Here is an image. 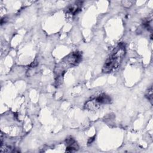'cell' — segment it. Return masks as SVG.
Returning a JSON list of instances; mask_svg holds the SVG:
<instances>
[{
	"label": "cell",
	"mask_w": 153,
	"mask_h": 153,
	"mask_svg": "<svg viewBox=\"0 0 153 153\" xmlns=\"http://www.w3.org/2000/svg\"><path fill=\"white\" fill-rule=\"evenodd\" d=\"M101 104L99 103L95 98L88 100L84 105V108L88 111H96L99 109L101 106Z\"/></svg>",
	"instance_id": "cell-5"
},
{
	"label": "cell",
	"mask_w": 153,
	"mask_h": 153,
	"mask_svg": "<svg viewBox=\"0 0 153 153\" xmlns=\"http://www.w3.org/2000/svg\"><path fill=\"white\" fill-rule=\"evenodd\" d=\"M145 97L151 102V104H152V85L146 90L145 93Z\"/></svg>",
	"instance_id": "cell-7"
},
{
	"label": "cell",
	"mask_w": 153,
	"mask_h": 153,
	"mask_svg": "<svg viewBox=\"0 0 153 153\" xmlns=\"http://www.w3.org/2000/svg\"><path fill=\"white\" fill-rule=\"evenodd\" d=\"M95 99L101 105L109 104L111 102V98L105 93H101L95 97Z\"/></svg>",
	"instance_id": "cell-6"
},
{
	"label": "cell",
	"mask_w": 153,
	"mask_h": 153,
	"mask_svg": "<svg viewBox=\"0 0 153 153\" xmlns=\"http://www.w3.org/2000/svg\"><path fill=\"white\" fill-rule=\"evenodd\" d=\"M11 148L10 146H1V149H0V152H11Z\"/></svg>",
	"instance_id": "cell-10"
},
{
	"label": "cell",
	"mask_w": 153,
	"mask_h": 153,
	"mask_svg": "<svg viewBox=\"0 0 153 153\" xmlns=\"http://www.w3.org/2000/svg\"><path fill=\"white\" fill-rule=\"evenodd\" d=\"M95 135L94 136H93V137H90V138H89L88 139V142H87V143H88V144L89 145V144H91L94 140V138H95Z\"/></svg>",
	"instance_id": "cell-11"
},
{
	"label": "cell",
	"mask_w": 153,
	"mask_h": 153,
	"mask_svg": "<svg viewBox=\"0 0 153 153\" xmlns=\"http://www.w3.org/2000/svg\"><path fill=\"white\" fill-rule=\"evenodd\" d=\"M66 143L67 145L66 151L68 152H75L78 150L79 146L76 142L75 140V139L69 136L66 139Z\"/></svg>",
	"instance_id": "cell-3"
},
{
	"label": "cell",
	"mask_w": 153,
	"mask_h": 153,
	"mask_svg": "<svg viewBox=\"0 0 153 153\" xmlns=\"http://www.w3.org/2000/svg\"><path fill=\"white\" fill-rule=\"evenodd\" d=\"M82 1H76L74 4L70 5L67 8V13L71 15H75L81 11Z\"/></svg>",
	"instance_id": "cell-4"
},
{
	"label": "cell",
	"mask_w": 153,
	"mask_h": 153,
	"mask_svg": "<svg viewBox=\"0 0 153 153\" xmlns=\"http://www.w3.org/2000/svg\"><path fill=\"white\" fill-rule=\"evenodd\" d=\"M143 26L148 29V30H152V20H150L148 19H145L143 22Z\"/></svg>",
	"instance_id": "cell-8"
},
{
	"label": "cell",
	"mask_w": 153,
	"mask_h": 153,
	"mask_svg": "<svg viewBox=\"0 0 153 153\" xmlns=\"http://www.w3.org/2000/svg\"><path fill=\"white\" fill-rule=\"evenodd\" d=\"M125 54L126 46L123 43H120L106 59L102 68V72L109 73L116 70L121 64Z\"/></svg>",
	"instance_id": "cell-1"
},
{
	"label": "cell",
	"mask_w": 153,
	"mask_h": 153,
	"mask_svg": "<svg viewBox=\"0 0 153 153\" xmlns=\"http://www.w3.org/2000/svg\"><path fill=\"white\" fill-rule=\"evenodd\" d=\"M82 60V54L81 52L75 51L70 54L67 57L66 62L71 66H76Z\"/></svg>",
	"instance_id": "cell-2"
},
{
	"label": "cell",
	"mask_w": 153,
	"mask_h": 153,
	"mask_svg": "<svg viewBox=\"0 0 153 153\" xmlns=\"http://www.w3.org/2000/svg\"><path fill=\"white\" fill-rule=\"evenodd\" d=\"M134 2L133 1H123L121 2V4L125 8H130L131 7Z\"/></svg>",
	"instance_id": "cell-9"
}]
</instances>
